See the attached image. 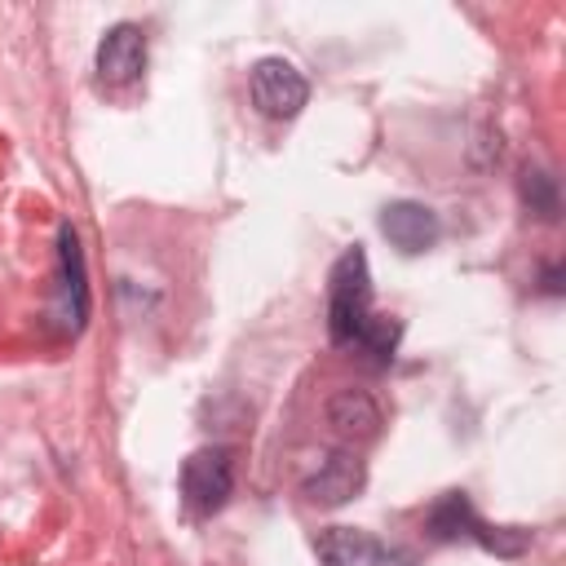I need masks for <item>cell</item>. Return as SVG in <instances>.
<instances>
[{
	"label": "cell",
	"instance_id": "6da1fadb",
	"mask_svg": "<svg viewBox=\"0 0 566 566\" xmlns=\"http://www.w3.org/2000/svg\"><path fill=\"white\" fill-rule=\"evenodd\" d=\"M371 314V274H367V252L354 243L340 252L327 279V332L336 345H354L363 323Z\"/></svg>",
	"mask_w": 566,
	"mask_h": 566
},
{
	"label": "cell",
	"instance_id": "7a4b0ae2",
	"mask_svg": "<svg viewBox=\"0 0 566 566\" xmlns=\"http://www.w3.org/2000/svg\"><path fill=\"white\" fill-rule=\"evenodd\" d=\"M248 88H252V106L265 119H292L310 102L305 75L292 62H283V57H261L252 66V75H248Z\"/></svg>",
	"mask_w": 566,
	"mask_h": 566
},
{
	"label": "cell",
	"instance_id": "3957f363",
	"mask_svg": "<svg viewBox=\"0 0 566 566\" xmlns=\"http://www.w3.org/2000/svg\"><path fill=\"white\" fill-rule=\"evenodd\" d=\"M234 491V464L226 447H199L181 464V495L195 513H217Z\"/></svg>",
	"mask_w": 566,
	"mask_h": 566
},
{
	"label": "cell",
	"instance_id": "277c9868",
	"mask_svg": "<svg viewBox=\"0 0 566 566\" xmlns=\"http://www.w3.org/2000/svg\"><path fill=\"white\" fill-rule=\"evenodd\" d=\"M146 66V35L142 27L133 22H115L102 40H97V80L119 88V84H133Z\"/></svg>",
	"mask_w": 566,
	"mask_h": 566
},
{
	"label": "cell",
	"instance_id": "5b68a950",
	"mask_svg": "<svg viewBox=\"0 0 566 566\" xmlns=\"http://www.w3.org/2000/svg\"><path fill=\"white\" fill-rule=\"evenodd\" d=\"M380 234H385L398 252L416 256V252H429V248L438 243L442 221H438L433 208H424V203H416V199H398V203H385V212H380Z\"/></svg>",
	"mask_w": 566,
	"mask_h": 566
},
{
	"label": "cell",
	"instance_id": "8992f818",
	"mask_svg": "<svg viewBox=\"0 0 566 566\" xmlns=\"http://www.w3.org/2000/svg\"><path fill=\"white\" fill-rule=\"evenodd\" d=\"M363 486V460L349 455V451H332L323 455V464L305 478V500L323 504V509H336L345 500H354Z\"/></svg>",
	"mask_w": 566,
	"mask_h": 566
},
{
	"label": "cell",
	"instance_id": "52a82bcc",
	"mask_svg": "<svg viewBox=\"0 0 566 566\" xmlns=\"http://www.w3.org/2000/svg\"><path fill=\"white\" fill-rule=\"evenodd\" d=\"M327 420L340 438H354V442H371L380 433V407L363 389H336L327 402Z\"/></svg>",
	"mask_w": 566,
	"mask_h": 566
},
{
	"label": "cell",
	"instance_id": "ba28073f",
	"mask_svg": "<svg viewBox=\"0 0 566 566\" xmlns=\"http://www.w3.org/2000/svg\"><path fill=\"white\" fill-rule=\"evenodd\" d=\"M314 553L323 566H380V544L376 535L358 526H327L314 539Z\"/></svg>",
	"mask_w": 566,
	"mask_h": 566
},
{
	"label": "cell",
	"instance_id": "9c48e42d",
	"mask_svg": "<svg viewBox=\"0 0 566 566\" xmlns=\"http://www.w3.org/2000/svg\"><path fill=\"white\" fill-rule=\"evenodd\" d=\"M57 248H62L66 314H71V327H80V323H84V314H88V283H84V252H80V239H75V230H71V226H62Z\"/></svg>",
	"mask_w": 566,
	"mask_h": 566
},
{
	"label": "cell",
	"instance_id": "30bf717a",
	"mask_svg": "<svg viewBox=\"0 0 566 566\" xmlns=\"http://www.w3.org/2000/svg\"><path fill=\"white\" fill-rule=\"evenodd\" d=\"M473 526H478V513H473L464 491H447L429 509V535L433 539H460V535H473Z\"/></svg>",
	"mask_w": 566,
	"mask_h": 566
},
{
	"label": "cell",
	"instance_id": "8fae6325",
	"mask_svg": "<svg viewBox=\"0 0 566 566\" xmlns=\"http://www.w3.org/2000/svg\"><path fill=\"white\" fill-rule=\"evenodd\" d=\"M398 340H402V323L394 314H367V323H363L354 345L367 354L371 367H389L394 354H398Z\"/></svg>",
	"mask_w": 566,
	"mask_h": 566
},
{
	"label": "cell",
	"instance_id": "7c38bea8",
	"mask_svg": "<svg viewBox=\"0 0 566 566\" xmlns=\"http://www.w3.org/2000/svg\"><path fill=\"white\" fill-rule=\"evenodd\" d=\"M517 190H522V203L539 217V221H557V181L544 172V168H522V181H517Z\"/></svg>",
	"mask_w": 566,
	"mask_h": 566
},
{
	"label": "cell",
	"instance_id": "4fadbf2b",
	"mask_svg": "<svg viewBox=\"0 0 566 566\" xmlns=\"http://www.w3.org/2000/svg\"><path fill=\"white\" fill-rule=\"evenodd\" d=\"M473 539L486 548V553H495V557H517V553H526L531 548V531L526 526H473Z\"/></svg>",
	"mask_w": 566,
	"mask_h": 566
},
{
	"label": "cell",
	"instance_id": "5bb4252c",
	"mask_svg": "<svg viewBox=\"0 0 566 566\" xmlns=\"http://www.w3.org/2000/svg\"><path fill=\"white\" fill-rule=\"evenodd\" d=\"M544 292H548V296H557V292H562V270H557V265H548V270H544Z\"/></svg>",
	"mask_w": 566,
	"mask_h": 566
}]
</instances>
